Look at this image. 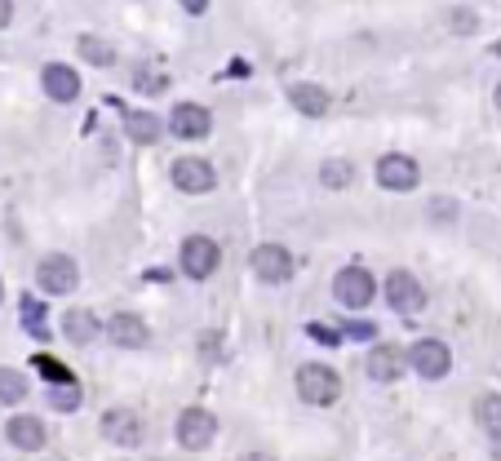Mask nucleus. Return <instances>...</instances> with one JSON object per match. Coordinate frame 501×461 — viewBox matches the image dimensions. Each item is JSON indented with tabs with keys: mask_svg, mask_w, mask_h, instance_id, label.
<instances>
[{
	"mask_svg": "<svg viewBox=\"0 0 501 461\" xmlns=\"http://www.w3.org/2000/svg\"><path fill=\"white\" fill-rule=\"evenodd\" d=\"M298 395L306 404H315V409H329V404H338V395H342V377H338L329 364H302Z\"/></svg>",
	"mask_w": 501,
	"mask_h": 461,
	"instance_id": "obj_1",
	"label": "nucleus"
},
{
	"mask_svg": "<svg viewBox=\"0 0 501 461\" xmlns=\"http://www.w3.org/2000/svg\"><path fill=\"white\" fill-rule=\"evenodd\" d=\"M373 293H377V284H373V275L364 266H342L338 280H333V298L347 310H364L373 302Z\"/></svg>",
	"mask_w": 501,
	"mask_h": 461,
	"instance_id": "obj_2",
	"label": "nucleus"
},
{
	"mask_svg": "<svg viewBox=\"0 0 501 461\" xmlns=\"http://www.w3.org/2000/svg\"><path fill=\"white\" fill-rule=\"evenodd\" d=\"M173 182H178L187 196H204V191L218 187V169H213L204 155H182V160H173Z\"/></svg>",
	"mask_w": 501,
	"mask_h": 461,
	"instance_id": "obj_3",
	"label": "nucleus"
},
{
	"mask_svg": "<svg viewBox=\"0 0 501 461\" xmlns=\"http://www.w3.org/2000/svg\"><path fill=\"white\" fill-rule=\"evenodd\" d=\"M213 435H218V417L209 409H182L178 417V444L182 448H191V453H200L213 444Z\"/></svg>",
	"mask_w": 501,
	"mask_h": 461,
	"instance_id": "obj_4",
	"label": "nucleus"
},
{
	"mask_svg": "<svg viewBox=\"0 0 501 461\" xmlns=\"http://www.w3.org/2000/svg\"><path fill=\"white\" fill-rule=\"evenodd\" d=\"M36 280H41L45 293H71V289L80 284V266H76L67 254H50V257H41Z\"/></svg>",
	"mask_w": 501,
	"mask_h": 461,
	"instance_id": "obj_5",
	"label": "nucleus"
},
{
	"mask_svg": "<svg viewBox=\"0 0 501 461\" xmlns=\"http://www.w3.org/2000/svg\"><path fill=\"white\" fill-rule=\"evenodd\" d=\"M404 359H408V364H413L422 377H431V382H440V377L452 368L449 346H444L440 337H422V342H413V351H408Z\"/></svg>",
	"mask_w": 501,
	"mask_h": 461,
	"instance_id": "obj_6",
	"label": "nucleus"
},
{
	"mask_svg": "<svg viewBox=\"0 0 501 461\" xmlns=\"http://www.w3.org/2000/svg\"><path fill=\"white\" fill-rule=\"evenodd\" d=\"M218 262H222V249H218L209 235H187V240H182V271H187L191 280H209V275L218 271Z\"/></svg>",
	"mask_w": 501,
	"mask_h": 461,
	"instance_id": "obj_7",
	"label": "nucleus"
},
{
	"mask_svg": "<svg viewBox=\"0 0 501 461\" xmlns=\"http://www.w3.org/2000/svg\"><path fill=\"white\" fill-rule=\"evenodd\" d=\"M386 302L400 310V315H417V310L426 307V289L417 284V275L391 271V275H386Z\"/></svg>",
	"mask_w": 501,
	"mask_h": 461,
	"instance_id": "obj_8",
	"label": "nucleus"
},
{
	"mask_svg": "<svg viewBox=\"0 0 501 461\" xmlns=\"http://www.w3.org/2000/svg\"><path fill=\"white\" fill-rule=\"evenodd\" d=\"M253 275L262 280V284H284L289 275H293V257L284 244H262V249H253Z\"/></svg>",
	"mask_w": 501,
	"mask_h": 461,
	"instance_id": "obj_9",
	"label": "nucleus"
},
{
	"mask_svg": "<svg viewBox=\"0 0 501 461\" xmlns=\"http://www.w3.org/2000/svg\"><path fill=\"white\" fill-rule=\"evenodd\" d=\"M102 435L120 448H134V444H143V417L134 409H107L102 412Z\"/></svg>",
	"mask_w": 501,
	"mask_h": 461,
	"instance_id": "obj_10",
	"label": "nucleus"
},
{
	"mask_svg": "<svg viewBox=\"0 0 501 461\" xmlns=\"http://www.w3.org/2000/svg\"><path fill=\"white\" fill-rule=\"evenodd\" d=\"M377 182L386 191H413L417 187V164L408 155H382L377 160Z\"/></svg>",
	"mask_w": 501,
	"mask_h": 461,
	"instance_id": "obj_11",
	"label": "nucleus"
},
{
	"mask_svg": "<svg viewBox=\"0 0 501 461\" xmlns=\"http://www.w3.org/2000/svg\"><path fill=\"white\" fill-rule=\"evenodd\" d=\"M5 439L14 444V448H23V453H36V448H45V426H41V417H9V426H5Z\"/></svg>",
	"mask_w": 501,
	"mask_h": 461,
	"instance_id": "obj_12",
	"label": "nucleus"
},
{
	"mask_svg": "<svg viewBox=\"0 0 501 461\" xmlns=\"http://www.w3.org/2000/svg\"><path fill=\"white\" fill-rule=\"evenodd\" d=\"M107 337L116 342V346H125V351H138V346H147V324L138 319V315H111V324H107Z\"/></svg>",
	"mask_w": 501,
	"mask_h": 461,
	"instance_id": "obj_13",
	"label": "nucleus"
},
{
	"mask_svg": "<svg viewBox=\"0 0 501 461\" xmlns=\"http://www.w3.org/2000/svg\"><path fill=\"white\" fill-rule=\"evenodd\" d=\"M209 124H213V115L196 103H178L173 106V115H169V129H173L178 138H204Z\"/></svg>",
	"mask_w": 501,
	"mask_h": 461,
	"instance_id": "obj_14",
	"label": "nucleus"
},
{
	"mask_svg": "<svg viewBox=\"0 0 501 461\" xmlns=\"http://www.w3.org/2000/svg\"><path fill=\"white\" fill-rule=\"evenodd\" d=\"M41 85H45V94H50L53 103H71V98L80 94V76H76L71 67H62V62H50V67H45Z\"/></svg>",
	"mask_w": 501,
	"mask_h": 461,
	"instance_id": "obj_15",
	"label": "nucleus"
},
{
	"mask_svg": "<svg viewBox=\"0 0 501 461\" xmlns=\"http://www.w3.org/2000/svg\"><path fill=\"white\" fill-rule=\"evenodd\" d=\"M404 364H408V359H404L400 346H377V351L368 355V364H364V373H368L373 382H395L404 373Z\"/></svg>",
	"mask_w": 501,
	"mask_h": 461,
	"instance_id": "obj_16",
	"label": "nucleus"
},
{
	"mask_svg": "<svg viewBox=\"0 0 501 461\" xmlns=\"http://www.w3.org/2000/svg\"><path fill=\"white\" fill-rule=\"evenodd\" d=\"M289 103L298 106L302 115H324L329 111V89H320V85H289Z\"/></svg>",
	"mask_w": 501,
	"mask_h": 461,
	"instance_id": "obj_17",
	"label": "nucleus"
},
{
	"mask_svg": "<svg viewBox=\"0 0 501 461\" xmlns=\"http://www.w3.org/2000/svg\"><path fill=\"white\" fill-rule=\"evenodd\" d=\"M62 333H67V342H76V346L94 342V337H98V319H94V310H67Z\"/></svg>",
	"mask_w": 501,
	"mask_h": 461,
	"instance_id": "obj_18",
	"label": "nucleus"
},
{
	"mask_svg": "<svg viewBox=\"0 0 501 461\" xmlns=\"http://www.w3.org/2000/svg\"><path fill=\"white\" fill-rule=\"evenodd\" d=\"M27 400V377L14 368H0V404H23Z\"/></svg>",
	"mask_w": 501,
	"mask_h": 461,
	"instance_id": "obj_19",
	"label": "nucleus"
},
{
	"mask_svg": "<svg viewBox=\"0 0 501 461\" xmlns=\"http://www.w3.org/2000/svg\"><path fill=\"white\" fill-rule=\"evenodd\" d=\"M475 417H479V426H484L488 435H497L501 439V395H479Z\"/></svg>",
	"mask_w": 501,
	"mask_h": 461,
	"instance_id": "obj_20",
	"label": "nucleus"
},
{
	"mask_svg": "<svg viewBox=\"0 0 501 461\" xmlns=\"http://www.w3.org/2000/svg\"><path fill=\"white\" fill-rule=\"evenodd\" d=\"M76 50L85 53V62H94V67H107V62H116V50H111L107 41H98V36H80V41H76Z\"/></svg>",
	"mask_w": 501,
	"mask_h": 461,
	"instance_id": "obj_21",
	"label": "nucleus"
},
{
	"mask_svg": "<svg viewBox=\"0 0 501 461\" xmlns=\"http://www.w3.org/2000/svg\"><path fill=\"white\" fill-rule=\"evenodd\" d=\"M129 138L151 147V143L160 138V120H155V115H143V111H134V115H129Z\"/></svg>",
	"mask_w": 501,
	"mask_h": 461,
	"instance_id": "obj_22",
	"label": "nucleus"
},
{
	"mask_svg": "<svg viewBox=\"0 0 501 461\" xmlns=\"http://www.w3.org/2000/svg\"><path fill=\"white\" fill-rule=\"evenodd\" d=\"M32 364H36V373H41L45 382H53V386H71V373H67V368H62L53 355H36Z\"/></svg>",
	"mask_w": 501,
	"mask_h": 461,
	"instance_id": "obj_23",
	"label": "nucleus"
},
{
	"mask_svg": "<svg viewBox=\"0 0 501 461\" xmlns=\"http://www.w3.org/2000/svg\"><path fill=\"white\" fill-rule=\"evenodd\" d=\"M351 160H329V164H324V187H347V182H351Z\"/></svg>",
	"mask_w": 501,
	"mask_h": 461,
	"instance_id": "obj_24",
	"label": "nucleus"
},
{
	"mask_svg": "<svg viewBox=\"0 0 501 461\" xmlns=\"http://www.w3.org/2000/svg\"><path fill=\"white\" fill-rule=\"evenodd\" d=\"M23 324H27L32 333H41V337H45V307H41L36 298H23Z\"/></svg>",
	"mask_w": 501,
	"mask_h": 461,
	"instance_id": "obj_25",
	"label": "nucleus"
},
{
	"mask_svg": "<svg viewBox=\"0 0 501 461\" xmlns=\"http://www.w3.org/2000/svg\"><path fill=\"white\" fill-rule=\"evenodd\" d=\"M53 409H62V412L80 409V386H58L53 391Z\"/></svg>",
	"mask_w": 501,
	"mask_h": 461,
	"instance_id": "obj_26",
	"label": "nucleus"
},
{
	"mask_svg": "<svg viewBox=\"0 0 501 461\" xmlns=\"http://www.w3.org/2000/svg\"><path fill=\"white\" fill-rule=\"evenodd\" d=\"M306 333H311L315 342H324V346H338V342H342V337H338V328H329V324H311Z\"/></svg>",
	"mask_w": 501,
	"mask_h": 461,
	"instance_id": "obj_27",
	"label": "nucleus"
},
{
	"mask_svg": "<svg viewBox=\"0 0 501 461\" xmlns=\"http://www.w3.org/2000/svg\"><path fill=\"white\" fill-rule=\"evenodd\" d=\"M452 18H457V23H452L457 32H475V14H470V9H457Z\"/></svg>",
	"mask_w": 501,
	"mask_h": 461,
	"instance_id": "obj_28",
	"label": "nucleus"
},
{
	"mask_svg": "<svg viewBox=\"0 0 501 461\" xmlns=\"http://www.w3.org/2000/svg\"><path fill=\"white\" fill-rule=\"evenodd\" d=\"M373 333H377V328H373L368 319H364V324H347V337H359V342H364V337H373Z\"/></svg>",
	"mask_w": 501,
	"mask_h": 461,
	"instance_id": "obj_29",
	"label": "nucleus"
},
{
	"mask_svg": "<svg viewBox=\"0 0 501 461\" xmlns=\"http://www.w3.org/2000/svg\"><path fill=\"white\" fill-rule=\"evenodd\" d=\"M178 5H182L187 14H204V5H209V0H178Z\"/></svg>",
	"mask_w": 501,
	"mask_h": 461,
	"instance_id": "obj_30",
	"label": "nucleus"
},
{
	"mask_svg": "<svg viewBox=\"0 0 501 461\" xmlns=\"http://www.w3.org/2000/svg\"><path fill=\"white\" fill-rule=\"evenodd\" d=\"M9 18H14V5H9V0H0V27H9Z\"/></svg>",
	"mask_w": 501,
	"mask_h": 461,
	"instance_id": "obj_31",
	"label": "nucleus"
},
{
	"mask_svg": "<svg viewBox=\"0 0 501 461\" xmlns=\"http://www.w3.org/2000/svg\"><path fill=\"white\" fill-rule=\"evenodd\" d=\"M240 461H275V457H266V453H245Z\"/></svg>",
	"mask_w": 501,
	"mask_h": 461,
	"instance_id": "obj_32",
	"label": "nucleus"
},
{
	"mask_svg": "<svg viewBox=\"0 0 501 461\" xmlns=\"http://www.w3.org/2000/svg\"><path fill=\"white\" fill-rule=\"evenodd\" d=\"M497 106H501V85H497Z\"/></svg>",
	"mask_w": 501,
	"mask_h": 461,
	"instance_id": "obj_33",
	"label": "nucleus"
},
{
	"mask_svg": "<svg viewBox=\"0 0 501 461\" xmlns=\"http://www.w3.org/2000/svg\"><path fill=\"white\" fill-rule=\"evenodd\" d=\"M0 298H5V289H0Z\"/></svg>",
	"mask_w": 501,
	"mask_h": 461,
	"instance_id": "obj_34",
	"label": "nucleus"
}]
</instances>
